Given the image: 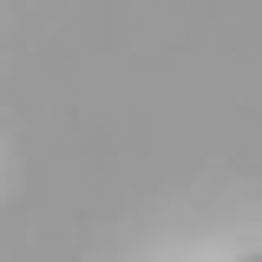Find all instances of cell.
I'll return each mask as SVG.
<instances>
[{"instance_id": "cell-1", "label": "cell", "mask_w": 262, "mask_h": 262, "mask_svg": "<svg viewBox=\"0 0 262 262\" xmlns=\"http://www.w3.org/2000/svg\"><path fill=\"white\" fill-rule=\"evenodd\" d=\"M249 262H262V256H249Z\"/></svg>"}]
</instances>
